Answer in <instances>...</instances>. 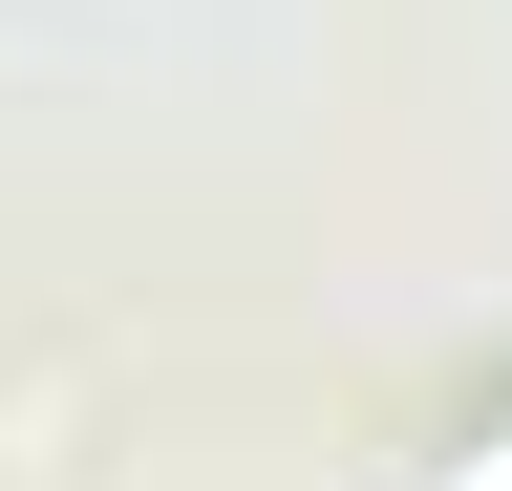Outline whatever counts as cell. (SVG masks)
Instances as JSON below:
<instances>
[{"instance_id": "obj_1", "label": "cell", "mask_w": 512, "mask_h": 491, "mask_svg": "<svg viewBox=\"0 0 512 491\" xmlns=\"http://www.w3.org/2000/svg\"><path fill=\"white\" fill-rule=\"evenodd\" d=\"M448 491H512V427H491V449H470V470H448Z\"/></svg>"}]
</instances>
